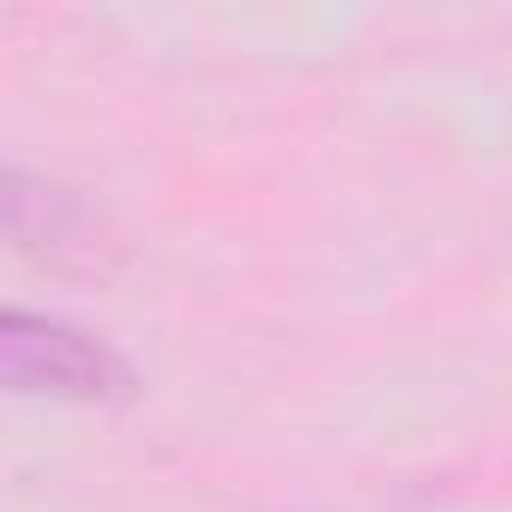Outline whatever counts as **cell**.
Masks as SVG:
<instances>
[{"label": "cell", "instance_id": "1", "mask_svg": "<svg viewBox=\"0 0 512 512\" xmlns=\"http://www.w3.org/2000/svg\"><path fill=\"white\" fill-rule=\"evenodd\" d=\"M0 386L13 398H55V404H121L139 392L133 362L55 314L7 308L0 314Z\"/></svg>", "mask_w": 512, "mask_h": 512}]
</instances>
